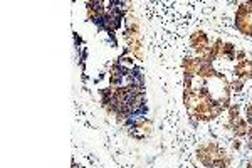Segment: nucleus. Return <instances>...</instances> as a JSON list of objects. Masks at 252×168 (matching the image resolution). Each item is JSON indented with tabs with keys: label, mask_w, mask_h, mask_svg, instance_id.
Returning <instances> with one entry per match:
<instances>
[{
	"label": "nucleus",
	"mask_w": 252,
	"mask_h": 168,
	"mask_svg": "<svg viewBox=\"0 0 252 168\" xmlns=\"http://www.w3.org/2000/svg\"><path fill=\"white\" fill-rule=\"evenodd\" d=\"M197 157L200 163L207 168H227L230 165V157L217 143H205L197 150Z\"/></svg>",
	"instance_id": "obj_1"
},
{
	"label": "nucleus",
	"mask_w": 252,
	"mask_h": 168,
	"mask_svg": "<svg viewBox=\"0 0 252 168\" xmlns=\"http://www.w3.org/2000/svg\"><path fill=\"white\" fill-rule=\"evenodd\" d=\"M235 27L244 35L252 37V2H244L235 12Z\"/></svg>",
	"instance_id": "obj_2"
},
{
	"label": "nucleus",
	"mask_w": 252,
	"mask_h": 168,
	"mask_svg": "<svg viewBox=\"0 0 252 168\" xmlns=\"http://www.w3.org/2000/svg\"><path fill=\"white\" fill-rule=\"evenodd\" d=\"M241 108H239L237 104L230 106L229 108V125L230 128H232L234 134L235 136H246L247 133H249V125H247V121L241 118Z\"/></svg>",
	"instance_id": "obj_3"
},
{
	"label": "nucleus",
	"mask_w": 252,
	"mask_h": 168,
	"mask_svg": "<svg viewBox=\"0 0 252 168\" xmlns=\"http://www.w3.org/2000/svg\"><path fill=\"white\" fill-rule=\"evenodd\" d=\"M190 46H192L195 51L200 54V52H204L205 49L210 47V42H209V37H207L205 32L202 31H197L192 34V37H190Z\"/></svg>",
	"instance_id": "obj_4"
},
{
	"label": "nucleus",
	"mask_w": 252,
	"mask_h": 168,
	"mask_svg": "<svg viewBox=\"0 0 252 168\" xmlns=\"http://www.w3.org/2000/svg\"><path fill=\"white\" fill-rule=\"evenodd\" d=\"M234 74L241 81L252 79V61H249V59L241 61V63L234 67Z\"/></svg>",
	"instance_id": "obj_5"
},
{
	"label": "nucleus",
	"mask_w": 252,
	"mask_h": 168,
	"mask_svg": "<svg viewBox=\"0 0 252 168\" xmlns=\"http://www.w3.org/2000/svg\"><path fill=\"white\" fill-rule=\"evenodd\" d=\"M235 47H234V44H223V47H222V56H225L229 61H234L235 59Z\"/></svg>",
	"instance_id": "obj_6"
},
{
	"label": "nucleus",
	"mask_w": 252,
	"mask_h": 168,
	"mask_svg": "<svg viewBox=\"0 0 252 168\" xmlns=\"http://www.w3.org/2000/svg\"><path fill=\"white\" fill-rule=\"evenodd\" d=\"M247 123H249V138H251V141H252V103L247 106Z\"/></svg>",
	"instance_id": "obj_7"
},
{
	"label": "nucleus",
	"mask_w": 252,
	"mask_h": 168,
	"mask_svg": "<svg viewBox=\"0 0 252 168\" xmlns=\"http://www.w3.org/2000/svg\"><path fill=\"white\" fill-rule=\"evenodd\" d=\"M229 84H230V89H234V91H242L244 81H241V79H235V81H232V83H229Z\"/></svg>",
	"instance_id": "obj_8"
},
{
	"label": "nucleus",
	"mask_w": 252,
	"mask_h": 168,
	"mask_svg": "<svg viewBox=\"0 0 252 168\" xmlns=\"http://www.w3.org/2000/svg\"><path fill=\"white\" fill-rule=\"evenodd\" d=\"M247 168H252V160H251L249 163H247Z\"/></svg>",
	"instance_id": "obj_9"
}]
</instances>
